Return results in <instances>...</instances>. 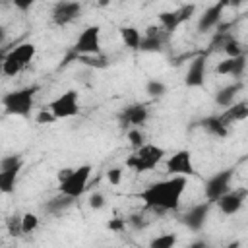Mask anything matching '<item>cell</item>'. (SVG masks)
Returning <instances> with one entry per match:
<instances>
[{"label":"cell","mask_w":248,"mask_h":248,"mask_svg":"<svg viewBox=\"0 0 248 248\" xmlns=\"http://www.w3.org/2000/svg\"><path fill=\"white\" fill-rule=\"evenodd\" d=\"M205 81V56H196L190 62V68L184 78L186 87H202Z\"/></svg>","instance_id":"cell-18"},{"label":"cell","mask_w":248,"mask_h":248,"mask_svg":"<svg viewBox=\"0 0 248 248\" xmlns=\"http://www.w3.org/2000/svg\"><path fill=\"white\" fill-rule=\"evenodd\" d=\"M169 35L161 29V27H153L149 25L143 39H141V45H140V50L141 52H161L163 50V43Z\"/></svg>","instance_id":"cell-17"},{"label":"cell","mask_w":248,"mask_h":248,"mask_svg":"<svg viewBox=\"0 0 248 248\" xmlns=\"http://www.w3.org/2000/svg\"><path fill=\"white\" fill-rule=\"evenodd\" d=\"M176 242H178V236L174 232H165V234H159V236L151 238L147 248H174Z\"/></svg>","instance_id":"cell-25"},{"label":"cell","mask_w":248,"mask_h":248,"mask_svg":"<svg viewBox=\"0 0 248 248\" xmlns=\"http://www.w3.org/2000/svg\"><path fill=\"white\" fill-rule=\"evenodd\" d=\"M37 227H39V217L37 215H33V213L21 215V231H23V234L33 232Z\"/></svg>","instance_id":"cell-29"},{"label":"cell","mask_w":248,"mask_h":248,"mask_svg":"<svg viewBox=\"0 0 248 248\" xmlns=\"http://www.w3.org/2000/svg\"><path fill=\"white\" fill-rule=\"evenodd\" d=\"M72 170H74V169H62V170H58V182H64V180L72 174Z\"/></svg>","instance_id":"cell-36"},{"label":"cell","mask_w":248,"mask_h":248,"mask_svg":"<svg viewBox=\"0 0 248 248\" xmlns=\"http://www.w3.org/2000/svg\"><path fill=\"white\" fill-rule=\"evenodd\" d=\"M103 205H105V196L101 192H93L89 196V207L91 209H101Z\"/></svg>","instance_id":"cell-33"},{"label":"cell","mask_w":248,"mask_h":248,"mask_svg":"<svg viewBox=\"0 0 248 248\" xmlns=\"http://www.w3.org/2000/svg\"><path fill=\"white\" fill-rule=\"evenodd\" d=\"M186 188V176H170L167 180H159L149 184L140 192L145 207L155 211H174L180 203V198Z\"/></svg>","instance_id":"cell-1"},{"label":"cell","mask_w":248,"mask_h":248,"mask_svg":"<svg viewBox=\"0 0 248 248\" xmlns=\"http://www.w3.org/2000/svg\"><path fill=\"white\" fill-rule=\"evenodd\" d=\"M205 246H207L205 242H196V244H192L190 248H205Z\"/></svg>","instance_id":"cell-38"},{"label":"cell","mask_w":248,"mask_h":248,"mask_svg":"<svg viewBox=\"0 0 248 248\" xmlns=\"http://www.w3.org/2000/svg\"><path fill=\"white\" fill-rule=\"evenodd\" d=\"M89 174H91V165H81V167L74 169V170H72V174H70L64 182H60V186H58L60 194H64V196H70V198L78 200V198L85 192V188H87Z\"/></svg>","instance_id":"cell-6"},{"label":"cell","mask_w":248,"mask_h":248,"mask_svg":"<svg viewBox=\"0 0 248 248\" xmlns=\"http://www.w3.org/2000/svg\"><path fill=\"white\" fill-rule=\"evenodd\" d=\"M46 108L56 116V120L58 118H72V116H76L79 112L78 91H74V89L64 91L62 95H58L56 99H52Z\"/></svg>","instance_id":"cell-7"},{"label":"cell","mask_w":248,"mask_h":248,"mask_svg":"<svg viewBox=\"0 0 248 248\" xmlns=\"http://www.w3.org/2000/svg\"><path fill=\"white\" fill-rule=\"evenodd\" d=\"M120 37H122L126 46H130L134 50H140V45H141V39H143L140 29H136L132 25H124V27H120Z\"/></svg>","instance_id":"cell-24"},{"label":"cell","mask_w":248,"mask_h":248,"mask_svg":"<svg viewBox=\"0 0 248 248\" xmlns=\"http://www.w3.org/2000/svg\"><path fill=\"white\" fill-rule=\"evenodd\" d=\"M209 207H211V202L196 203L194 207H190V209L182 215V223H184L190 231H202L203 225H205V221H207Z\"/></svg>","instance_id":"cell-14"},{"label":"cell","mask_w":248,"mask_h":248,"mask_svg":"<svg viewBox=\"0 0 248 248\" xmlns=\"http://www.w3.org/2000/svg\"><path fill=\"white\" fill-rule=\"evenodd\" d=\"M145 91H147V95H151V97H163V95L167 93V85H165L163 81H159V79H149V81L145 83Z\"/></svg>","instance_id":"cell-27"},{"label":"cell","mask_w":248,"mask_h":248,"mask_svg":"<svg viewBox=\"0 0 248 248\" xmlns=\"http://www.w3.org/2000/svg\"><path fill=\"white\" fill-rule=\"evenodd\" d=\"M124 227H126V221L122 217H114L112 221H108V229L114 231V232H120Z\"/></svg>","instance_id":"cell-34"},{"label":"cell","mask_w":248,"mask_h":248,"mask_svg":"<svg viewBox=\"0 0 248 248\" xmlns=\"http://www.w3.org/2000/svg\"><path fill=\"white\" fill-rule=\"evenodd\" d=\"M240 91H242V81H232V83L221 87V89L215 93V103L229 108V107L234 103V99H236V95H238Z\"/></svg>","instance_id":"cell-21"},{"label":"cell","mask_w":248,"mask_h":248,"mask_svg":"<svg viewBox=\"0 0 248 248\" xmlns=\"http://www.w3.org/2000/svg\"><path fill=\"white\" fill-rule=\"evenodd\" d=\"M194 10H196L194 4H186V6H180L178 10H172V12H161V14H159L161 29H163L167 35H170L182 21H186V19L192 17Z\"/></svg>","instance_id":"cell-11"},{"label":"cell","mask_w":248,"mask_h":248,"mask_svg":"<svg viewBox=\"0 0 248 248\" xmlns=\"http://www.w3.org/2000/svg\"><path fill=\"white\" fill-rule=\"evenodd\" d=\"M238 246H240V242L234 240V242H231V244H227V246H223V248H238Z\"/></svg>","instance_id":"cell-37"},{"label":"cell","mask_w":248,"mask_h":248,"mask_svg":"<svg viewBox=\"0 0 248 248\" xmlns=\"http://www.w3.org/2000/svg\"><path fill=\"white\" fill-rule=\"evenodd\" d=\"M221 120L223 124L229 128L231 124L234 122H240V120H246L248 118V101H238V103H232L229 108H225L221 114Z\"/></svg>","instance_id":"cell-20"},{"label":"cell","mask_w":248,"mask_h":248,"mask_svg":"<svg viewBox=\"0 0 248 248\" xmlns=\"http://www.w3.org/2000/svg\"><path fill=\"white\" fill-rule=\"evenodd\" d=\"M200 126L205 130V132H209V134H213V136H217V138H225L227 136V126L223 124V120H221V116L217 114V116H205V118H202L200 120Z\"/></svg>","instance_id":"cell-22"},{"label":"cell","mask_w":248,"mask_h":248,"mask_svg":"<svg viewBox=\"0 0 248 248\" xmlns=\"http://www.w3.org/2000/svg\"><path fill=\"white\" fill-rule=\"evenodd\" d=\"M234 176V170L232 169H223V170H217L207 182H205V198L207 202H217L221 196H225L229 192V186H231V180Z\"/></svg>","instance_id":"cell-9"},{"label":"cell","mask_w":248,"mask_h":248,"mask_svg":"<svg viewBox=\"0 0 248 248\" xmlns=\"http://www.w3.org/2000/svg\"><path fill=\"white\" fill-rule=\"evenodd\" d=\"M246 194H248V190H229L225 196H221L215 203H217V207H219V211L223 213V215H234V213H238L240 211V207H242V203H244V198H246Z\"/></svg>","instance_id":"cell-15"},{"label":"cell","mask_w":248,"mask_h":248,"mask_svg":"<svg viewBox=\"0 0 248 248\" xmlns=\"http://www.w3.org/2000/svg\"><path fill=\"white\" fill-rule=\"evenodd\" d=\"M122 169L120 167H112V169H108L107 170V178H108V182L112 184V186H118L120 184V180H122Z\"/></svg>","instance_id":"cell-32"},{"label":"cell","mask_w":248,"mask_h":248,"mask_svg":"<svg viewBox=\"0 0 248 248\" xmlns=\"http://www.w3.org/2000/svg\"><path fill=\"white\" fill-rule=\"evenodd\" d=\"M74 52L79 56H93L101 52V27L99 25H89L85 27L76 45H74Z\"/></svg>","instance_id":"cell-8"},{"label":"cell","mask_w":248,"mask_h":248,"mask_svg":"<svg viewBox=\"0 0 248 248\" xmlns=\"http://www.w3.org/2000/svg\"><path fill=\"white\" fill-rule=\"evenodd\" d=\"M35 120H37V124H52V122L56 120V116H54L48 108H41V110L37 112Z\"/></svg>","instance_id":"cell-31"},{"label":"cell","mask_w":248,"mask_h":248,"mask_svg":"<svg viewBox=\"0 0 248 248\" xmlns=\"http://www.w3.org/2000/svg\"><path fill=\"white\" fill-rule=\"evenodd\" d=\"M244 68H246V56L240 54V56H236V58H225L223 62H219L217 68H215V72H217L219 76H232V78H238V76H242Z\"/></svg>","instance_id":"cell-19"},{"label":"cell","mask_w":248,"mask_h":248,"mask_svg":"<svg viewBox=\"0 0 248 248\" xmlns=\"http://www.w3.org/2000/svg\"><path fill=\"white\" fill-rule=\"evenodd\" d=\"M81 14V4L79 2H56L52 6V21L56 25H68L76 21Z\"/></svg>","instance_id":"cell-13"},{"label":"cell","mask_w":248,"mask_h":248,"mask_svg":"<svg viewBox=\"0 0 248 248\" xmlns=\"http://www.w3.org/2000/svg\"><path fill=\"white\" fill-rule=\"evenodd\" d=\"M221 46H223V50L227 52V58H236V56L244 54L240 43H238L234 37H227V39L221 43Z\"/></svg>","instance_id":"cell-26"},{"label":"cell","mask_w":248,"mask_h":248,"mask_svg":"<svg viewBox=\"0 0 248 248\" xmlns=\"http://www.w3.org/2000/svg\"><path fill=\"white\" fill-rule=\"evenodd\" d=\"M165 157V149L153 143H145L143 147H140L138 151H134L128 159H126V167H130L136 172H145L155 169V165L161 163V159Z\"/></svg>","instance_id":"cell-3"},{"label":"cell","mask_w":248,"mask_h":248,"mask_svg":"<svg viewBox=\"0 0 248 248\" xmlns=\"http://www.w3.org/2000/svg\"><path fill=\"white\" fill-rule=\"evenodd\" d=\"M225 8H227V2H217V4L209 6V8L200 16V19H198V31H200V33H207V31H211L213 27H217L219 21H221V16H223V10H225Z\"/></svg>","instance_id":"cell-16"},{"label":"cell","mask_w":248,"mask_h":248,"mask_svg":"<svg viewBox=\"0 0 248 248\" xmlns=\"http://www.w3.org/2000/svg\"><path fill=\"white\" fill-rule=\"evenodd\" d=\"M39 91V85L33 83V85H27V87H21V89H16V91H10L2 97V107H4V112L6 114H14V116H29L31 108H33V99H35V93Z\"/></svg>","instance_id":"cell-2"},{"label":"cell","mask_w":248,"mask_h":248,"mask_svg":"<svg viewBox=\"0 0 248 248\" xmlns=\"http://www.w3.org/2000/svg\"><path fill=\"white\" fill-rule=\"evenodd\" d=\"M6 227H8V232L14 234V236L23 234V231H21V217H19V215L8 217V219H6Z\"/></svg>","instance_id":"cell-30"},{"label":"cell","mask_w":248,"mask_h":248,"mask_svg":"<svg viewBox=\"0 0 248 248\" xmlns=\"http://www.w3.org/2000/svg\"><path fill=\"white\" fill-rule=\"evenodd\" d=\"M72 203H74V198L64 196V194H58V196L50 198V200L45 203V211H46V213H52V215H58V213L66 211Z\"/></svg>","instance_id":"cell-23"},{"label":"cell","mask_w":248,"mask_h":248,"mask_svg":"<svg viewBox=\"0 0 248 248\" xmlns=\"http://www.w3.org/2000/svg\"><path fill=\"white\" fill-rule=\"evenodd\" d=\"M35 56V45L33 43H23L10 52L2 56V74L4 76H16L19 74Z\"/></svg>","instance_id":"cell-4"},{"label":"cell","mask_w":248,"mask_h":248,"mask_svg":"<svg viewBox=\"0 0 248 248\" xmlns=\"http://www.w3.org/2000/svg\"><path fill=\"white\" fill-rule=\"evenodd\" d=\"M21 167H23L21 155L14 153V155L2 157V161H0V190L4 194H12L16 190V180H17Z\"/></svg>","instance_id":"cell-5"},{"label":"cell","mask_w":248,"mask_h":248,"mask_svg":"<svg viewBox=\"0 0 248 248\" xmlns=\"http://www.w3.org/2000/svg\"><path fill=\"white\" fill-rule=\"evenodd\" d=\"M149 118V108L143 103H134L128 105L126 108H122V112L118 114V120L122 126L126 128H140L141 124H145V120Z\"/></svg>","instance_id":"cell-12"},{"label":"cell","mask_w":248,"mask_h":248,"mask_svg":"<svg viewBox=\"0 0 248 248\" xmlns=\"http://www.w3.org/2000/svg\"><path fill=\"white\" fill-rule=\"evenodd\" d=\"M128 141L134 147V151H138L140 147L145 145V136H143V132L140 128H132V130H128Z\"/></svg>","instance_id":"cell-28"},{"label":"cell","mask_w":248,"mask_h":248,"mask_svg":"<svg viewBox=\"0 0 248 248\" xmlns=\"http://www.w3.org/2000/svg\"><path fill=\"white\" fill-rule=\"evenodd\" d=\"M167 172L170 176H194V163H192V153L188 149H178L172 153L167 161Z\"/></svg>","instance_id":"cell-10"},{"label":"cell","mask_w":248,"mask_h":248,"mask_svg":"<svg viewBox=\"0 0 248 248\" xmlns=\"http://www.w3.org/2000/svg\"><path fill=\"white\" fill-rule=\"evenodd\" d=\"M31 6H33V2H31V0H25V2H21V0H16V8H17V10H21V12L29 10Z\"/></svg>","instance_id":"cell-35"}]
</instances>
